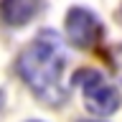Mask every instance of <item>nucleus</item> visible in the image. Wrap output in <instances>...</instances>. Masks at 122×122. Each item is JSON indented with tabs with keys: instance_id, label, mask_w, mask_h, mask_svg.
Instances as JSON below:
<instances>
[{
	"instance_id": "2",
	"label": "nucleus",
	"mask_w": 122,
	"mask_h": 122,
	"mask_svg": "<svg viewBox=\"0 0 122 122\" xmlns=\"http://www.w3.org/2000/svg\"><path fill=\"white\" fill-rule=\"evenodd\" d=\"M74 81L79 86V92H81L84 107L92 114L109 117V114H114L120 109V104H122L120 92L102 71H97V69H79L74 74Z\"/></svg>"
},
{
	"instance_id": "7",
	"label": "nucleus",
	"mask_w": 122,
	"mask_h": 122,
	"mask_svg": "<svg viewBox=\"0 0 122 122\" xmlns=\"http://www.w3.org/2000/svg\"><path fill=\"white\" fill-rule=\"evenodd\" d=\"M0 104H3V92H0Z\"/></svg>"
},
{
	"instance_id": "3",
	"label": "nucleus",
	"mask_w": 122,
	"mask_h": 122,
	"mask_svg": "<svg viewBox=\"0 0 122 122\" xmlns=\"http://www.w3.org/2000/svg\"><path fill=\"white\" fill-rule=\"evenodd\" d=\"M64 25H66V38L76 48H94L104 38V25L89 8H71Z\"/></svg>"
},
{
	"instance_id": "5",
	"label": "nucleus",
	"mask_w": 122,
	"mask_h": 122,
	"mask_svg": "<svg viewBox=\"0 0 122 122\" xmlns=\"http://www.w3.org/2000/svg\"><path fill=\"white\" fill-rule=\"evenodd\" d=\"M109 56H112V66H114V74H117V79H120V84H122V43H120V46H114Z\"/></svg>"
},
{
	"instance_id": "4",
	"label": "nucleus",
	"mask_w": 122,
	"mask_h": 122,
	"mask_svg": "<svg viewBox=\"0 0 122 122\" xmlns=\"http://www.w3.org/2000/svg\"><path fill=\"white\" fill-rule=\"evenodd\" d=\"M43 0H0V20L5 25H25L41 13Z\"/></svg>"
},
{
	"instance_id": "8",
	"label": "nucleus",
	"mask_w": 122,
	"mask_h": 122,
	"mask_svg": "<svg viewBox=\"0 0 122 122\" xmlns=\"http://www.w3.org/2000/svg\"><path fill=\"white\" fill-rule=\"evenodd\" d=\"M30 122H38V120H30Z\"/></svg>"
},
{
	"instance_id": "6",
	"label": "nucleus",
	"mask_w": 122,
	"mask_h": 122,
	"mask_svg": "<svg viewBox=\"0 0 122 122\" xmlns=\"http://www.w3.org/2000/svg\"><path fill=\"white\" fill-rule=\"evenodd\" d=\"M84 122H102V120H84Z\"/></svg>"
},
{
	"instance_id": "1",
	"label": "nucleus",
	"mask_w": 122,
	"mask_h": 122,
	"mask_svg": "<svg viewBox=\"0 0 122 122\" xmlns=\"http://www.w3.org/2000/svg\"><path fill=\"white\" fill-rule=\"evenodd\" d=\"M66 48L56 30H41L18 56V74L33 94L48 107L66 104L69 92L64 86Z\"/></svg>"
}]
</instances>
